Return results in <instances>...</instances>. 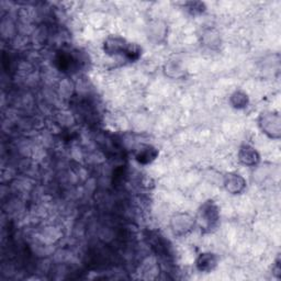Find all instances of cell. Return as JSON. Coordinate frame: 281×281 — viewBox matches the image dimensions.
I'll return each instance as SVG.
<instances>
[{"label": "cell", "mask_w": 281, "mask_h": 281, "mask_svg": "<svg viewBox=\"0 0 281 281\" xmlns=\"http://www.w3.org/2000/svg\"><path fill=\"white\" fill-rule=\"evenodd\" d=\"M231 102L235 108H244L246 107V105L248 103V98L245 93H243L241 91H236L232 95Z\"/></svg>", "instance_id": "cell-6"}, {"label": "cell", "mask_w": 281, "mask_h": 281, "mask_svg": "<svg viewBox=\"0 0 281 281\" xmlns=\"http://www.w3.org/2000/svg\"><path fill=\"white\" fill-rule=\"evenodd\" d=\"M217 259L214 254L211 253H206L201 254L199 258L197 259V268L200 272H210L213 268L216 266Z\"/></svg>", "instance_id": "cell-3"}, {"label": "cell", "mask_w": 281, "mask_h": 281, "mask_svg": "<svg viewBox=\"0 0 281 281\" xmlns=\"http://www.w3.org/2000/svg\"><path fill=\"white\" fill-rule=\"evenodd\" d=\"M217 218L218 213L214 205L211 204V202H207V204L202 206L199 212V222L201 223V225L208 228L212 227L213 224L217 221Z\"/></svg>", "instance_id": "cell-1"}, {"label": "cell", "mask_w": 281, "mask_h": 281, "mask_svg": "<svg viewBox=\"0 0 281 281\" xmlns=\"http://www.w3.org/2000/svg\"><path fill=\"white\" fill-rule=\"evenodd\" d=\"M224 186L227 191L232 192V194H238L245 187V181L239 175L228 174L225 176Z\"/></svg>", "instance_id": "cell-2"}, {"label": "cell", "mask_w": 281, "mask_h": 281, "mask_svg": "<svg viewBox=\"0 0 281 281\" xmlns=\"http://www.w3.org/2000/svg\"><path fill=\"white\" fill-rule=\"evenodd\" d=\"M238 156H239V160H241L243 164L248 165V166L255 165L259 159V156L256 150H255L253 147L248 146V145H245V146L241 147Z\"/></svg>", "instance_id": "cell-5"}, {"label": "cell", "mask_w": 281, "mask_h": 281, "mask_svg": "<svg viewBox=\"0 0 281 281\" xmlns=\"http://www.w3.org/2000/svg\"><path fill=\"white\" fill-rule=\"evenodd\" d=\"M157 155H158L157 149L149 146V145H146V146H143L142 148H140L138 150L135 157H137V160L140 164H148L157 157Z\"/></svg>", "instance_id": "cell-4"}]
</instances>
